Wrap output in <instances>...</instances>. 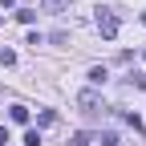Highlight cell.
<instances>
[{
  "mask_svg": "<svg viewBox=\"0 0 146 146\" xmlns=\"http://www.w3.org/2000/svg\"><path fill=\"white\" fill-rule=\"evenodd\" d=\"M73 106H77L85 118H102V114H106V102H102V98L94 94V89H81V94L73 98Z\"/></svg>",
  "mask_w": 146,
  "mask_h": 146,
  "instance_id": "cell-1",
  "label": "cell"
},
{
  "mask_svg": "<svg viewBox=\"0 0 146 146\" xmlns=\"http://www.w3.org/2000/svg\"><path fill=\"white\" fill-rule=\"evenodd\" d=\"M94 25H98V33L106 36V41H114V36H118V16H114V8H98Z\"/></svg>",
  "mask_w": 146,
  "mask_h": 146,
  "instance_id": "cell-2",
  "label": "cell"
},
{
  "mask_svg": "<svg viewBox=\"0 0 146 146\" xmlns=\"http://www.w3.org/2000/svg\"><path fill=\"white\" fill-rule=\"evenodd\" d=\"M8 118H12L16 126H25V122H29V106H8Z\"/></svg>",
  "mask_w": 146,
  "mask_h": 146,
  "instance_id": "cell-3",
  "label": "cell"
},
{
  "mask_svg": "<svg viewBox=\"0 0 146 146\" xmlns=\"http://www.w3.org/2000/svg\"><path fill=\"white\" fill-rule=\"evenodd\" d=\"M106 77H110L106 65H94V69H89V81H94V85H106Z\"/></svg>",
  "mask_w": 146,
  "mask_h": 146,
  "instance_id": "cell-4",
  "label": "cell"
},
{
  "mask_svg": "<svg viewBox=\"0 0 146 146\" xmlns=\"http://www.w3.org/2000/svg\"><path fill=\"white\" fill-rule=\"evenodd\" d=\"M41 4H45V12H65L69 0H41Z\"/></svg>",
  "mask_w": 146,
  "mask_h": 146,
  "instance_id": "cell-5",
  "label": "cell"
},
{
  "mask_svg": "<svg viewBox=\"0 0 146 146\" xmlns=\"http://www.w3.org/2000/svg\"><path fill=\"white\" fill-rule=\"evenodd\" d=\"M65 146H89V134H85V130H81V134H73Z\"/></svg>",
  "mask_w": 146,
  "mask_h": 146,
  "instance_id": "cell-6",
  "label": "cell"
},
{
  "mask_svg": "<svg viewBox=\"0 0 146 146\" xmlns=\"http://www.w3.org/2000/svg\"><path fill=\"white\" fill-rule=\"evenodd\" d=\"M0 65H16V53L12 49H0Z\"/></svg>",
  "mask_w": 146,
  "mask_h": 146,
  "instance_id": "cell-7",
  "label": "cell"
},
{
  "mask_svg": "<svg viewBox=\"0 0 146 146\" xmlns=\"http://www.w3.org/2000/svg\"><path fill=\"white\" fill-rule=\"evenodd\" d=\"M16 21H25V25H33V21H36V12H33V8H21V12H16Z\"/></svg>",
  "mask_w": 146,
  "mask_h": 146,
  "instance_id": "cell-8",
  "label": "cell"
},
{
  "mask_svg": "<svg viewBox=\"0 0 146 146\" xmlns=\"http://www.w3.org/2000/svg\"><path fill=\"white\" fill-rule=\"evenodd\" d=\"M25 146H41V130H29L25 134Z\"/></svg>",
  "mask_w": 146,
  "mask_h": 146,
  "instance_id": "cell-9",
  "label": "cell"
},
{
  "mask_svg": "<svg viewBox=\"0 0 146 146\" xmlns=\"http://www.w3.org/2000/svg\"><path fill=\"white\" fill-rule=\"evenodd\" d=\"M12 142V134H8V126H0V146H8Z\"/></svg>",
  "mask_w": 146,
  "mask_h": 146,
  "instance_id": "cell-10",
  "label": "cell"
},
{
  "mask_svg": "<svg viewBox=\"0 0 146 146\" xmlns=\"http://www.w3.org/2000/svg\"><path fill=\"white\" fill-rule=\"evenodd\" d=\"M102 146H118V134H102Z\"/></svg>",
  "mask_w": 146,
  "mask_h": 146,
  "instance_id": "cell-11",
  "label": "cell"
},
{
  "mask_svg": "<svg viewBox=\"0 0 146 146\" xmlns=\"http://www.w3.org/2000/svg\"><path fill=\"white\" fill-rule=\"evenodd\" d=\"M0 4H16V0H0Z\"/></svg>",
  "mask_w": 146,
  "mask_h": 146,
  "instance_id": "cell-12",
  "label": "cell"
},
{
  "mask_svg": "<svg viewBox=\"0 0 146 146\" xmlns=\"http://www.w3.org/2000/svg\"><path fill=\"white\" fill-rule=\"evenodd\" d=\"M142 25H146V12H142Z\"/></svg>",
  "mask_w": 146,
  "mask_h": 146,
  "instance_id": "cell-13",
  "label": "cell"
},
{
  "mask_svg": "<svg viewBox=\"0 0 146 146\" xmlns=\"http://www.w3.org/2000/svg\"><path fill=\"white\" fill-rule=\"evenodd\" d=\"M142 61H146V49H142Z\"/></svg>",
  "mask_w": 146,
  "mask_h": 146,
  "instance_id": "cell-14",
  "label": "cell"
},
{
  "mask_svg": "<svg viewBox=\"0 0 146 146\" xmlns=\"http://www.w3.org/2000/svg\"><path fill=\"white\" fill-rule=\"evenodd\" d=\"M0 21H4V16H0Z\"/></svg>",
  "mask_w": 146,
  "mask_h": 146,
  "instance_id": "cell-15",
  "label": "cell"
}]
</instances>
